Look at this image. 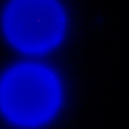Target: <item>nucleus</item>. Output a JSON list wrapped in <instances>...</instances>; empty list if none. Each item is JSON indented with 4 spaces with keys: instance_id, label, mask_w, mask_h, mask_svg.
Wrapping results in <instances>:
<instances>
[{
    "instance_id": "obj_1",
    "label": "nucleus",
    "mask_w": 129,
    "mask_h": 129,
    "mask_svg": "<svg viewBox=\"0 0 129 129\" xmlns=\"http://www.w3.org/2000/svg\"><path fill=\"white\" fill-rule=\"evenodd\" d=\"M61 102L56 76L41 66H18L0 82V108L23 126H38L50 120Z\"/></svg>"
},
{
    "instance_id": "obj_2",
    "label": "nucleus",
    "mask_w": 129,
    "mask_h": 129,
    "mask_svg": "<svg viewBox=\"0 0 129 129\" xmlns=\"http://www.w3.org/2000/svg\"><path fill=\"white\" fill-rule=\"evenodd\" d=\"M66 29L64 11L56 0H14L5 14L9 41L24 52H46L56 46Z\"/></svg>"
}]
</instances>
